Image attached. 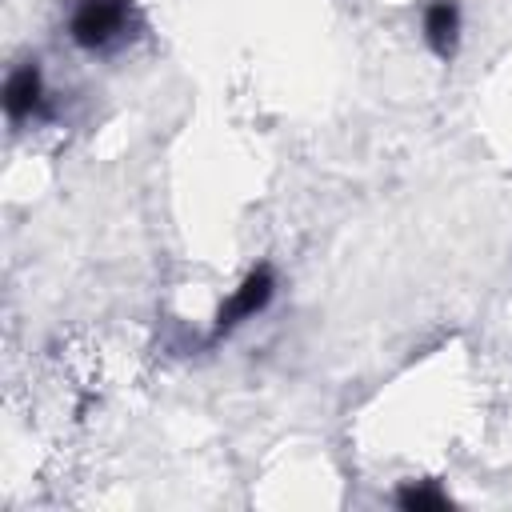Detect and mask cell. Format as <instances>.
I'll return each mask as SVG.
<instances>
[{"instance_id":"cell-2","label":"cell","mask_w":512,"mask_h":512,"mask_svg":"<svg viewBox=\"0 0 512 512\" xmlns=\"http://www.w3.org/2000/svg\"><path fill=\"white\" fill-rule=\"evenodd\" d=\"M276 268L268 264V260H260V264H252L248 272H244V280L232 288V296L216 308V316H212V328H208V344H220V340H228L236 328H244L248 320H256L260 312H268V304L276 300Z\"/></svg>"},{"instance_id":"cell-5","label":"cell","mask_w":512,"mask_h":512,"mask_svg":"<svg viewBox=\"0 0 512 512\" xmlns=\"http://www.w3.org/2000/svg\"><path fill=\"white\" fill-rule=\"evenodd\" d=\"M392 504L404 508V512H448V508H456V500L436 480H404L392 492Z\"/></svg>"},{"instance_id":"cell-3","label":"cell","mask_w":512,"mask_h":512,"mask_svg":"<svg viewBox=\"0 0 512 512\" xmlns=\"http://www.w3.org/2000/svg\"><path fill=\"white\" fill-rule=\"evenodd\" d=\"M0 104H4V116L12 128H24V124H48L56 112H52V96H48V80H44V68L40 60H20L8 76H4V92H0Z\"/></svg>"},{"instance_id":"cell-4","label":"cell","mask_w":512,"mask_h":512,"mask_svg":"<svg viewBox=\"0 0 512 512\" xmlns=\"http://www.w3.org/2000/svg\"><path fill=\"white\" fill-rule=\"evenodd\" d=\"M460 28H464V16H460L456 0H428L424 4L420 32H424V44L436 60H452L460 52Z\"/></svg>"},{"instance_id":"cell-1","label":"cell","mask_w":512,"mask_h":512,"mask_svg":"<svg viewBox=\"0 0 512 512\" xmlns=\"http://www.w3.org/2000/svg\"><path fill=\"white\" fill-rule=\"evenodd\" d=\"M144 20L136 0H68L64 36L88 56H116L140 36Z\"/></svg>"}]
</instances>
